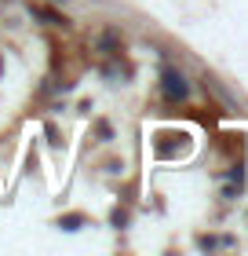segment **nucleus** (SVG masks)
I'll use <instances>...</instances> for the list:
<instances>
[{
	"instance_id": "0eeeda50",
	"label": "nucleus",
	"mask_w": 248,
	"mask_h": 256,
	"mask_svg": "<svg viewBox=\"0 0 248 256\" xmlns=\"http://www.w3.org/2000/svg\"><path fill=\"white\" fill-rule=\"evenodd\" d=\"M0 77H4V55H0Z\"/></svg>"
},
{
	"instance_id": "6e6552de",
	"label": "nucleus",
	"mask_w": 248,
	"mask_h": 256,
	"mask_svg": "<svg viewBox=\"0 0 248 256\" xmlns=\"http://www.w3.org/2000/svg\"><path fill=\"white\" fill-rule=\"evenodd\" d=\"M51 4H66V0H51Z\"/></svg>"
},
{
	"instance_id": "20e7f679",
	"label": "nucleus",
	"mask_w": 248,
	"mask_h": 256,
	"mask_svg": "<svg viewBox=\"0 0 248 256\" xmlns=\"http://www.w3.org/2000/svg\"><path fill=\"white\" fill-rule=\"evenodd\" d=\"M117 40H121V37H117V33L110 30V33H102V37H99V48H102V52H110V55H113V52H117Z\"/></svg>"
},
{
	"instance_id": "423d86ee",
	"label": "nucleus",
	"mask_w": 248,
	"mask_h": 256,
	"mask_svg": "<svg viewBox=\"0 0 248 256\" xmlns=\"http://www.w3.org/2000/svg\"><path fill=\"white\" fill-rule=\"evenodd\" d=\"M110 220H113V227H124V224H128V212H124V208H113Z\"/></svg>"
},
{
	"instance_id": "39448f33",
	"label": "nucleus",
	"mask_w": 248,
	"mask_h": 256,
	"mask_svg": "<svg viewBox=\"0 0 248 256\" xmlns=\"http://www.w3.org/2000/svg\"><path fill=\"white\" fill-rule=\"evenodd\" d=\"M201 249H216V246H230V238H201Z\"/></svg>"
},
{
	"instance_id": "7ed1b4c3",
	"label": "nucleus",
	"mask_w": 248,
	"mask_h": 256,
	"mask_svg": "<svg viewBox=\"0 0 248 256\" xmlns=\"http://www.w3.org/2000/svg\"><path fill=\"white\" fill-rule=\"evenodd\" d=\"M58 227H62V230H80V227H84V216H80V212H69V216L58 220Z\"/></svg>"
},
{
	"instance_id": "f03ea898",
	"label": "nucleus",
	"mask_w": 248,
	"mask_h": 256,
	"mask_svg": "<svg viewBox=\"0 0 248 256\" xmlns=\"http://www.w3.org/2000/svg\"><path fill=\"white\" fill-rule=\"evenodd\" d=\"M33 18L48 22V26H69V18L58 15V11H51V8H33Z\"/></svg>"
},
{
	"instance_id": "f257e3e1",
	"label": "nucleus",
	"mask_w": 248,
	"mask_h": 256,
	"mask_svg": "<svg viewBox=\"0 0 248 256\" xmlns=\"http://www.w3.org/2000/svg\"><path fill=\"white\" fill-rule=\"evenodd\" d=\"M161 96L168 99V102H186L190 84H186V77L179 74V70H172V66L161 70Z\"/></svg>"
}]
</instances>
